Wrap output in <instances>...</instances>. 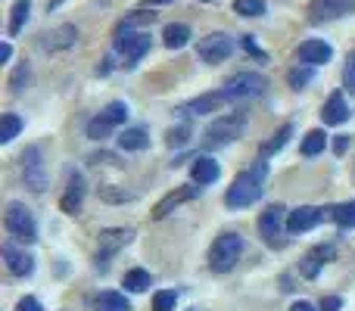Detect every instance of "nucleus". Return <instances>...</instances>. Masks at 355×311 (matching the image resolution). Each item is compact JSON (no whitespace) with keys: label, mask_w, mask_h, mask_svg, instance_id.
<instances>
[{"label":"nucleus","mask_w":355,"mask_h":311,"mask_svg":"<svg viewBox=\"0 0 355 311\" xmlns=\"http://www.w3.org/2000/svg\"><path fill=\"white\" fill-rule=\"evenodd\" d=\"M265 175H268V165H265V162H259L252 171L237 175V177H234V184L227 187L225 202L231 208H246V206H252V202H259V199H262V193H265V187H262Z\"/></svg>","instance_id":"nucleus-1"},{"label":"nucleus","mask_w":355,"mask_h":311,"mask_svg":"<svg viewBox=\"0 0 355 311\" xmlns=\"http://www.w3.org/2000/svg\"><path fill=\"white\" fill-rule=\"evenodd\" d=\"M240 256H243V240H240V233L227 231V233H221L212 243V249H209V268H212L215 274H227V271L240 262Z\"/></svg>","instance_id":"nucleus-2"},{"label":"nucleus","mask_w":355,"mask_h":311,"mask_svg":"<svg viewBox=\"0 0 355 311\" xmlns=\"http://www.w3.org/2000/svg\"><path fill=\"white\" fill-rule=\"evenodd\" d=\"M265 91H268V78H265L262 72H237L221 87V94H225L227 100H256V97H262Z\"/></svg>","instance_id":"nucleus-3"},{"label":"nucleus","mask_w":355,"mask_h":311,"mask_svg":"<svg viewBox=\"0 0 355 311\" xmlns=\"http://www.w3.org/2000/svg\"><path fill=\"white\" fill-rule=\"evenodd\" d=\"M3 227L10 231L12 240H19V243H35L37 240V221L22 202H10V206H6Z\"/></svg>","instance_id":"nucleus-4"},{"label":"nucleus","mask_w":355,"mask_h":311,"mask_svg":"<svg viewBox=\"0 0 355 311\" xmlns=\"http://www.w3.org/2000/svg\"><path fill=\"white\" fill-rule=\"evenodd\" d=\"M116 53H122L125 69H135L137 62L150 53V35H147V31L119 28L116 31Z\"/></svg>","instance_id":"nucleus-5"},{"label":"nucleus","mask_w":355,"mask_h":311,"mask_svg":"<svg viewBox=\"0 0 355 311\" xmlns=\"http://www.w3.org/2000/svg\"><path fill=\"white\" fill-rule=\"evenodd\" d=\"M243 125H246V116L243 112H231V116H221L218 122L209 125L206 131V147H225V143H234L240 134H243Z\"/></svg>","instance_id":"nucleus-6"},{"label":"nucleus","mask_w":355,"mask_h":311,"mask_svg":"<svg viewBox=\"0 0 355 311\" xmlns=\"http://www.w3.org/2000/svg\"><path fill=\"white\" fill-rule=\"evenodd\" d=\"M231 53H234V37L227 31H212V35L200 37V44H196V56L202 62H209V66L225 62Z\"/></svg>","instance_id":"nucleus-7"},{"label":"nucleus","mask_w":355,"mask_h":311,"mask_svg":"<svg viewBox=\"0 0 355 311\" xmlns=\"http://www.w3.org/2000/svg\"><path fill=\"white\" fill-rule=\"evenodd\" d=\"M22 177H25V187L35 190V193L47 190V168H44L41 147H28L22 153Z\"/></svg>","instance_id":"nucleus-8"},{"label":"nucleus","mask_w":355,"mask_h":311,"mask_svg":"<svg viewBox=\"0 0 355 311\" xmlns=\"http://www.w3.org/2000/svg\"><path fill=\"white\" fill-rule=\"evenodd\" d=\"M284 218H287V208L284 206H268L259 215V233L268 246H281L284 243Z\"/></svg>","instance_id":"nucleus-9"},{"label":"nucleus","mask_w":355,"mask_h":311,"mask_svg":"<svg viewBox=\"0 0 355 311\" xmlns=\"http://www.w3.org/2000/svg\"><path fill=\"white\" fill-rule=\"evenodd\" d=\"M355 12V0H312L309 3V19L312 22H334Z\"/></svg>","instance_id":"nucleus-10"},{"label":"nucleus","mask_w":355,"mask_h":311,"mask_svg":"<svg viewBox=\"0 0 355 311\" xmlns=\"http://www.w3.org/2000/svg\"><path fill=\"white\" fill-rule=\"evenodd\" d=\"M131 237H135V233L125 231V227H112V231H103V237H100V249H97V265H100V268H106V262H110V258L116 256L122 246H128Z\"/></svg>","instance_id":"nucleus-11"},{"label":"nucleus","mask_w":355,"mask_h":311,"mask_svg":"<svg viewBox=\"0 0 355 311\" xmlns=\"http://www.w3.org/2000/svg\"><path fill=\"white\" fill-rule=\"evenodd\" d=\"M78 44V25H56V28L44 31L41 35V47L56 53V50H69Z\"/></svg>","instance_id":"nucleus-12"},{"label":"nucleus","mask_w":355,"mask_h":311,"mask_svg":"<svg viewBox=\"0 0 355 311\" xmlns=\"http://www.w3.org/2000/svg\"><path fill=\"white\" fill-rule=\"evenodd\" d=\"M318 221H321V208L300 206V208H293V212L287 215V231L290 233H306V231H312Z\"/></svg>","instance_id":"nucleus-13"},{"label":"nucleus","mask_w":355,"mask_h":311,"mask_svg":"<svg viewBox=\"0 0 355 311\" xmlns=\"http://www.w3.org/2000/svg\"><path fill=\"white\" fill-rule=\"evenodd\" d=\"M3 258H6L10 274H16V277H28L31 271H35V258H31L25 249H16L12 243H3Z\"/></svg>","instance_id":"nucleus-14"},{"label":"nucleus","mask_w":355,"mask_h":311,"mask_svg":"<svg viewBox=\"0 0 355 311\" xmlns=\"http://www.w3.org/2000/svg\"><path fill=\"white\" fill-rule=\"evenodd\" d=\"M334 56V47L327 41H302L300 44V60L306 62V66H324V62H331Z\"/></svg>","instance_id":"nucleus-15"},{"label":"nucleus","mask_w":355,"mask_h":311,"mask_svg":"<svg viewBox=\"0 0 355 311\" xmlns=\"http://www.w3.org/2000/svg\"><path fill=\"white\" fill-rule=\"evenodd\" d=\"M81 202H85V177H81L78 171H72V175H69V190H66V196L60 199V206H62V212L66 215H78Z\"/></svg>","instance_id":"nucleus-16"},{"label":"nucleus","mask_w":355,"mask_h":311,"mask_svg":"<svg viewBox=\"0 0 355 311\" xmlns=\"http://www.w3.org/2000/svg\"><path fill=\"white\" fill-rule=\"evenodd\" d=\"M225 94H202V97L190 100V103H184L178 112H184V116H206V112H218L221 106H225Z\"/></svg>","instance_id":"nucleus-17"},{"label":"nucleus","mask_w":355,"mask_h":311,"mask_svg":"<svg viewBox=\"0 0 355 311\" xmlns=\"http://www.w3.org/2000/svg\"><path fill=\"white\" fill-rule=\"evenodd\" d=\"M221 175L218 162H215L212 156H196L193 165H190V177H193V184H200V187H206V184H215Z\"/></svg>","instance_id":"nucleus-18"},{"label":"nucleus","mask_w":355,"mask_h":311,"mask_svg":"<svg viewBox=\"0 0 355 311\" xmlns=\"http://www.w3.org/2000/svg\"><path fill=\"white\" fill-rule=\"evenodd\" d=\"M334 258V246L331 243H321V246H315L312 252H309L306 258H302V265H300V271H302V277H318V271L324 268L327 262Z\"/></svg>","instance_id":"nucleus-19"},{"label":"nucleus","mask_w":355,"mask_h":311,"mask_svg":"<svg viewBox=\"0 0 355 311\" xmlns=\"http://www.w3.org/2000/svg\"><path fill=\"white\" fill-rule=\"evenodd\" d=\"M321 118H324V125H343L349 118V106H346V97L340 91L331 94L327 103L321 106Z\"/></svg>","instance_id":"nucleus-20"},{"label":"nucleus","mask_w":355,"mask_h":311,"mask_svg":"<svg viewBox=\"0 0 355 311\" xmlns=\"http://www.w3.org/2000/svg\"><path fill=\"white\" fill-rule=\"evenodd\" d=\"M196 193H200V187H178L175 193H168L166 199H159V206L153 208V218H166L172 208H178L181 202H187V199H193Z\"/></svg>","instance_id":"nucleus-21"},{"label":"nucleus","mask_w":355,"mask_h":311,"mask_svg":"<svg viewBox=\"0 0 355 311\" xmlns=\"http://www.w3.org/2000/svg\"><path fill=\"white\" fill-rule=\"evenodd\" d=\"M119 147L128 150V153H141V150L150 147V137L144 128H125L122 134H119Z\"/></svg>","instance_id":"nucleus-22"},{"label":"nucleus","mask_w":355,"mask_h":311,"mask_svg":"<svg viewBox=\"0 0 355 311\" xmlns=\"http://www.w3.org/2000/svg\"><path fill=\"white\" fill-rule=\"evenodd\" d=\"M190 37H193V35H190V25H184V22H172V25H166V31H162V41H166L168 50L187 47Z\"/></svg>","instance_id":"nucleus-23"},{"label":"nucleus","mask_w":355,"mask_h":311,"mask_svg":"<svg viewBox=\"0 0 355 311\" xmlns=\"http://www.w3.org/2000/svg\"><path fill=\"white\" fill-rule=\"evenodd\" d=\"M290 134H293V125H284V128H277L275 134L268 137V141L262 143V150H259V156L262 159H268V156H275V153H281L284 147H287V141H290Z\"/></svg>","instance_id":"nucleus-24"},{"label":"nucleus","mask_w":355,"mask_h":311,"mask_svg":"<svg viewBox=\"0 0 355 311\" xmlns=\"http://www.w3.org/2000/svg\"><path fill=\"white\" fill-rule=\"evenodd\" d=\"M122 287L128 290V293H147V290L153 287V277H150V271L135 268V271H128V274H125Z\"/></svg>","instance_id":"nucleus-25"},{"label":"nucleus","mask_w":355,"mask_h":311,"mask_svg":"<svg viewBox=\"0 0 355 311\" xmlns=\"http://www.w3.org/2000/svg\"><path fill=\"white\" fill-rule=\"evenodd\" d=\"M12 16H10V37L12 35H19V31L25 28V22H28V12H31V0H16V3H12Z\"/></svg>","instance_id":"nucleus-26"},{"label":"nucleus","mask_w":355,"mask_h":311,"mask_svg":"<svg viewBox=\"0 0 355 311\" xmlns=\"http://www.w3.org/2000/svg\"><path fill=\"white\" fill-rule=\"evenodd\" d=\"M128 103H122V100H112L110 106H106L103 112H100V118H103L106 125H112V128H119V125L128 122Z\"/></svg>","instance_id":"nucleus-27"},{"label":"nucleus","mask_w":355,"mask_h":311,"mask_svg":"<svg viewBox=\"0 0 355 311\" xmlns=\"http://www.w3.org/2000/svg\"><path fill=\"white\" fill-rule=\"evenodd\" d=\"M94 308L97 311H131V302L125 299L122 293H100Z\"/></svg>","instance_id":"nucleus-28"},{"label":"nucleus","mask_w":355,"mask_h":311,"mask_svg":"<svg viewBox=\"0 0 355 311\" xmlns=\"http://www.w3.org/2000/svg\"><path fill=\"white\" fill-rule=\"evenodd\" d=\"M324 147H327L324 131H309V134L302 137V156H318V153H324Z\"/></svg>","instance_id":"nucleus-29"},{"label":"nucleus","mask_w":355,"mask_h":311,"mask_svg":"<svg viewBox=\"0 0 355 311\" xmlns=\"http://www.w3.org/2000/svg\"><path fill=\"white\" fill-rule=\"evenodd\" d=\"M22 131V118L16 112H3V128H0V143H12Z\"/></svg>","instance_id":"nucleus-30"},{"label":"nucleus","mask_w":355,"mask_h":311,"mask_svg":"<svg viewBox=\"0 0 355 311\" xmlns=\"http://www.w3.org/2000/svg\"><path fill=\"white\" fill-rule=\"evenodd\" d=\"M331 218L337 221L343 231L355 227V202H340V206H334V208H331Z\"/></svg>","instance_id":"nucleus-31"},{"label":"nucleus","mask_w":355,"mask_h":311,"mask_svg":"<svg viewBox=\"0 0 355 311\" xmlns=\"http://www.w3.org/2000/svg\"><path fill=\"white\" fill-rule=\"evenodd\" d=\"M28 81H31V69H28V62H22V66L16 69V72L10 75V81H6V87H10V94H22L25 87H28Z\"/></svg>","instance_id":"nucleus-32"},{"label":"nucleus","mask_w":355,"mask_h":311,"mask_svg":"<svg viewBox=\"0 0 355 311\" xmlns=\"http://www.w3.org/2000/svg\"><path fill=\"white\" fill-rule=\"evenodd\" d=\"M156 22V12H147V10H137V12H131L128 19H122V25L119 28H141V25H153Z\"/></svg>","instance_id":"nucleus-33"},{"label":"nucleus","mask_w":355,"mask_h":311,"mask_svg":"<svg viewBox=\"0 0 355 311\" xmlns=\"http://www.w3.org/2000/svg\"><path fill=\"white\" fill-rule=\"evenodd\" d=\"M234 12L237 16H262L265 0H234Z\"/></svg>","instance_id":"nucleus-34"},{"label":"nucleus","mask_w":355,"mask_h":311,"mask_svg":"<svg viewBox=\"0 0 355 311\" xmlns=\"http://www.w3.org/2000/svg\"><path fill=\"white\" fill-rule=\"evenodd\" d=\"M178 305V293L175 290H159L153 296V311H175Z\"/></svg>","instance_id":"nucleus-35"},{"label":"nucleus","mask_w":355,"mask_h":311,"mask_svg":"<svg viewBox=\"0 0 355 311\" xmlns=\"http://www.w3.org/2000/svg\"><path fill=\"white\" fill-rule=\"evenodd\" d=\"M110 134H112V125H106L100 116L87 122V137H91V141H106Z\"/></svg>","instance_id":"nucleus-36"},{"label":"nucleus","mask_w":355,"mask_h":311,"mask_svg":"<svg viewBox=\"0 0 355 311\" xmlns=\"http://www.w3.org/2000/svg\"><path fill=\"white\" fill-rule=\"evenodd\" d=\"M309 81H312V66L309 69H293V72H290V87H296V91H302Z\"/></svg>","instance_id":"nucleus-37"},{"label":"nucleus","mask_w":355,"mask_h":311,"mask_svg":"<svg viewBox=\"0 0 355 311\" xmlns=\"http://www.w3.org/2000/svg\"><path fill=\"white\" fill-rule=\"evenodd\" d=\"M187 137H190V125H178V128L168 131V143H172V147H184Z\"/></svg>","instance_id":"nucleus-38"},{"label":"nucleus","mask_w":355,"mask_h":311,"mask_svg":"<svg viewBox=\"0 0 355 311\" xmlns=\"http://www.w3.org/2000/svg\"><path fill=\"white\" fill-rule=\"evenodd\" d=\"M343 85L346 91L355 94V50L349 53V60H346V69H343Z\"/></svg>","instance_id":"nucleus-39"},{"label":"nucleus","mask_w":355,"mask_h":311,"mask_svg":"<svg viewBox=\"0 0 355 311\" xmlns=\"http://www.w3.org/2000/svg\"><path fill=\"white\" fill-rule=\"evenodd\" d=\"M16 311H44V305L35 299V296H25V299H19Z\"/></svg>","instance_id":"nucleus-40"},{"label":"nucleus","mask_w":355,"mask_h":311,"mask_svg":"<svg viewBox=\"0 0 355 311\" xmlns=\"http://www.w3.org/2000/svg\"><path fill=\"white\" fill-rule=\"evenodd\" d=\"M340 308H343L340 296H324V299H321V311H340Z\"/></svg>","instance_id":"nucleus-41"},{"label":"nucleus","mask_w":355,"mask_h":311,"mask_svg":"<svg viewBox=\"0 0 355 311\" xmlns=\"http://www.w3.org/2000/svg\"><path fill=\"white\" fill-rule=\"evenodd\" d=\"M243 50H246V53H256V56H259V60H265V53H262V50H259V44H256V41H252V37H250V35H246V37H243Z\"/></svg>","instance_id":"nucleus-42"},{"label":"nucleus","mask_w":355,"mask_h":311,"mask_svg":"<svg viewBox=\"0 0 355 311\" xmlns=\"http://www.w3.org/2000/svg\"><path fill=\"white\" fill-rule=\"evenodd\" d=\"M290 311H315V305H312V302H293Z\"/></svg>","instance_id":"nucleus-43"},{"label":"nucleus","mask_w":355,"mask_h":311,"mask_svg":"<svg viewBox=\"0 0 355 311\" xmlns=\"http://www.w3.org/2000/svg\"><path fill=\"white\" fill-rule=\"evenodd\" d=\"M346 147H349V137H340V141L334 143V150H337V153H346Z\"/></svg>","instance_id":"nucleus-44"},{"label":"nucleus","mask_w":355,"mask_h":311,"mask_svg":"<svg viewBox=\"0 0 355 311\" xmlns=\"http://www.w3.org/2000/svg\"><path fill=\"white\" fill-rule=\"evenodd\" d=\"M10 56H12V47H10V44H3V47H0V62H6Z\"/></svg>","instance_id":"nucleus-45"},{"label":"nucleus","mask_w":355,"mask_h":311,"mask_svg":"<svg viewBox=\"0 0 355 311\" xmlns=\"http://www.w3.org/2000/svg\"><path fill=\"white\" fill-rule=\"evenodd\" d=\"M162 3H172V0H150V6H162Z\"/></svg>","instance_id":"nucleus-46"},{"label":"nucleus","mask_w":355,"mask_h":311,"mask_svg":"<svg viewBox=\"0 0 355 311\" xmlns=\"http://www.w3.org/2000/svg\"><path fill=\"white\" fill-rule=\"evenodd\" d=\"M62 3V0H50V10H56V6H60Z\"/></svg>","instance_id":"nucleus-47"},{"label":"nucleus","mask_w":355,"mask_h":311,"mask_svg":"<svg viewBox=\"0 0 355 311\" xmlns=\"http://www.w3.org/2000/svg\"><path fill=\"white\" fill-rule=\"evenodd\" d=\"M202 3H209V0H202Z\"/></svg>","instance_id":"nucleus-48"}]
</instances>
